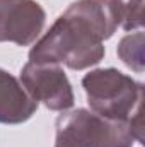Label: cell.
Wrapping results in <instances>:
<instances>
[{
  "mask_svg": "<svg viewBox=\"0 0 145 147\" xmlns=\"http://www.w3.org/2000/svg\"><path fill=\"white\" fill-rule=\"evenodd\" d=\"M121 0H75L29 50V62H51L85 70L106 55L104 41L121 26Z\"/></svg>",
  "mask_w": 145,
  "mask_h": 147,
  "instance_id": "obj_1",
  "label": "cell"
},
{
  "mask_svg": "<svg viewBox=\"0 0 145 147\" xmlns=\"http://www.w3.org/2000/svg\"><path fill=\"white\" fill-rule=\"evenodd\" d=\"M82 87L91 111L113 118L132 120L142 115L144 84L118 69H94L82 77Z\"/></svg>",
  "mask_w": 145,
  "mask_h": 147,
  "instance_id": "obj_2",
  "label": "cell"
},
{
  "mask_svg": "<svg viewBox=\"0 0 145 147\" xmlns=\"http://www.w3.org/2000/svg\"><path fill=\"white\" fill-rule=\"evenodd\" d=\"M126 120H113L85 108L62 111L55 121V147H132Z\"/></svg>",
  "mask_w": 145,
  "mask_h": 147,
  "instance_id": "obj_3",
  "label": "cell"
},
{
  "mask_svg": "<svg viewBox=\"0 0 145 147\" xmlns=\"http://www.w3.org/2000/svg\"><path fill=\"white\" fill-rule=\"evenodd\" d=\"M31 98L51 111H67L75 103L73 87L60 63L28 62L19 75Z\"/></svg>",
  "mask_w": 145,
  "mask_h": 147,
  "instance_id": "obj_4",
  "label": "cell"
},
{
  "mask_svg": "<svg viewBox=\"0 0 145 147\" xmlns=\"http://www.w3.org/2000/svg\"><path fill=\"white\" fill-rule=\"evenodd\" d=\"M44 24L46 12L36 0H0V43L31 46Z\"/></svg>",
  "mask_w": 145,
  "mask_h": 147,
  "instance_id": "obj_5",
  "label": "cell"
},
{
  "mask_svg": "<svg viewBox=\"0 0 145 147\" xmlns=\"http://www.w3.org/2000/svg\"><path fill=\"white\" fill-rule=\"evenodd\" d=\"M38 101L24 89L21 80L5 69H0V123L21 125L33 118Z\"/></svg>",
  "mask_w": 145,
  "mask_h": 147,
  "instance_id": "obj_6",
  "label": "cell"
},
{
  "mask_svg": "<svg viewBox=\"0 0 145 147\" xmlns=\"http://www.w3.org/2000/svg\"><path fill=\"white\" fill-rule=\"evenodd\" d=\"M116 53L119 60L133 72L142 74L145 69V34L142 29L123 36L118 43Z\"/></svg>",
  "mask_w": 145,
  "mask_h": 147,
  "instance_id": "obj_7",
  "label": "cell"
},
{
  "mask_svg": "<svg viewBox=\"0 0 145 147\" xmlns=\"http://www.w3.org/2000/svg\"><path fill=\"white\" fill-rule=\"evenodd\" d=\"M144 3L145 0H125L121 28L125 31H138L144 26Z\"/></svg>",
  "mask_w": 145,
  "mask_h": 147,
  "instance_id": "obj_8",
  "label": "cell"
},
{
  "mask_svg": "<svg viewBox=\"0 0 145 147\" xmlns=\"http://www.w3.org/2000/svg\"><path fill=\"white\" fill-rule=\"evenodd\" d=\"M121 2H125V0H121Z\"/></svg>",
  "mask_w": 145,
  "mask_h": 147,
  "instance_id": "obj_9",
  "label": "cell"
}]
</instances>
